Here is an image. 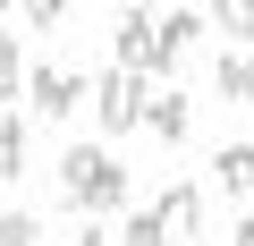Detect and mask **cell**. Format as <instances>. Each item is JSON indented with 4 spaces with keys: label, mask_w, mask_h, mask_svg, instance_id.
<instances>
[{
    "label": "cell",
    "mask_w": 254,
    "mask_h": 246,
    "mask_svg": "<svg viewBox=\"0 0 254 246\" xmlns=\"http://www.w3.org/2000/svg\"><path fill=\"white\" fill-rule=\"evenodd\" d=\"M0 178H26V128L0 119Z\"/></svg>",
    "instance_id": "30bf717a"
},
{
    "label": "cell",
    "mask_w": 254,
    "mask_h": 246,
    "mask_svg": "<svg viewBox=\"0 0 254 246\" xmlns=\"http://www.w3.org/2000/svg\"><path fill=\"white\" fill-rule=\"evenodd\" d=\"M144 102H153V85H144L136 68H102V85H93L102 136H127V128H144Z\"/></svg>",
    "instance_id": "7a4b0ae2"
},
{
    "label": "cell",
    "mask_w": 254,
    "mask_h": 246,
    "mask_svg": "<svg viewBox=\"0 0 254 246\" xmlns=\"http://www.w3.org/2000/svg\"><path fill=\"white\" fill-rule=\"evenodd\" d=\"M26 93H34V119H68L76 102H93V85H85L76 68H60V60H34Z\"/></svg>",
    "instance_id": "3957f363"
},
{
    "label": "cell",
    "mask_w": 254,
    "mask_h": 246,
    "mask_svg": "<svg viewBox=\"0 0 254 246\" xmlns=\"http://www.w3.org/2000/svg\"><path fill=\"white\" fill-rule=\"evenodd\" d=\"M153 212H161V229H170V246H187V238H203V187H195V178H170Z\"/></svg>",
    "instance_id": "277c9868"
},
{
    "label": "cell",
    "mask_w": 254,
    "mask_h": 246,
    "mask_svg": "<svg viewBox=\"0 0 254 246\" xmlns=\"http://www.w3.org/2000/svg\"><path fill=\"white\" fill-rule=\"evenodd\" d=\"M0 102H26V51L0 43Z\"/></svg>",
    "instance_id": "8fae6325"
},
{
    "label": "cell",
    "mask_w": 254,
    "mask_h": 246,
    "mask_svg": "<svg viewBox=\"0 0 254 246\" xmlns=\"http://www.w3.org/2000/svg\"><path fill=\"white\" fill-rule=\"evenodd\" d=\"M0 246H43V221L34 212H0Z\"/></svg>",
    "instance_id": "7c38bea8"
},
{
    "label": "cell",
    "mask_w": 254,
    "mask_h": 246,
    "mask_svg": "<svg viewBox=\"0 0 254 246\" xmlns=\"http://www.w3.org/2000/svg\"><path fill=\"white\" fill-rule=\"evenodd\" d=\"M229 246H254V212H237V238H229Z\"/></svg>",
    "instance_id": "9a60e30c"
},
{
    "label": "cell",
    "mask_w": 254,
    "mask_h": 246,
    "mask_svg": "<svg viewBox=\"0 0 254 246\" xmlns=\"http://www.w3.org/2000/svg\"><path fill=\"white\" fill-rule=\"evenodd\" d=\"M60 195L76 204V212H119L127 204V162L119 153H102V145H68V162H60Z\"/></svg>",
    "instance_id": "6da1fadb"
},
{
    "label": "cell",
    "mask_w": 254,
    "mask_h": 246,
    "mask_svg": "<svg viewBox=\"0 0 254 246\" xmlns=\"http://www.w3.org/2000/svg\"><path fill=\"white\" fill-rule=\"evenodd\" d=\"M144 128H153V136L178 153V145H187V128H195V102H187L178 85H170V93H153V102H144Z\"/></svg>",
    "instance_id": "8992f818"
},
{
    "label": "cell",
    "mask_w": 254,
    "mask_h": 246,
    "mask_svg": "<svg viewBox=\"0 0 254 246\" xmlns=\"http://www.w3.org/2000/svg\"><path fill=\"white\" fill-rule=\"evenodd\" d=\"M0 26H9V0H0ZM0 43H9V34H0Z\"/></svg>",
    "instance_id": "e0dca14e"
},
{
    "label": "cell",
    "mask_w": 254,
    "mask_h": 246,
    "mask_svg": "<svg viewBox=\"0 0 254 246\" xmlns=\"http://www.w3.org/2000/svg\"><path fill=\"white\" fill-rule=\"evenodd\" d=\"M153 26H161L153 9H119V34H110V51H119V68H136V77L153 68Z\"/></svg>",
    "instance_id": "5b68a950"
},
{
    "label": "cell",
    "mask_w": 254,
    "mask_h": 246,
    "mask_svg": "<svg viewBox=\"0 0 254 246\" xmlns=\"http://www.w3.org/2000/svg\"><path fill=\"white\" fill-rule=\"evenodd\" d=\"M212 26H220V34H237V43H246V34H254V0H229V9H212Z\"/></svg>",
    "instance_id": "5bb4252c"
},
{
    "label": "cell",
    "mask_w": 254,
    "mask_h": 246,
    "mask_svg": "<svg viewBox=\"0 0 254 246\" xmlns=\"http://www.w3.org/2000/svg\"><path fill=\"white\" fill-rule=\"evenodd\" d=\"M220 93L229 102H254V51H220Z\"/></svg>",
    "instance_id": "9c48e42d"
},
{
    "label": "cell",
    "mask_w": 254,
    "mask_h": 246,
    "mask_svg": "<svg viewBox=\"0 0 254 246\" xmlns=\"http://www.w3.org/2000/svg\"><path fill=\"white\" fill-rule=\"evenodd\" d=\"M203 26H212L203 9H161V26H153V68H170V60H178V51H187Z\"/></svg>",
    "instance_id": "52a82bcc"
},
{
    "label": "cell",
    "mask_w": 254,
    "mask_h": 246,
    "mask_svg": "<svg viewBox=\"0 0 254 246\" xmlns=\"http://www.w3.org/2000/svg\"><path fill=\"white\" fill-rule=\"evenodd\" d=\"M76 246H110V238H102V221H93V229H85V238H76Z\"/></svg>",
    "instance_id": "2e32d148"
},
{
    "label": "cell",
    "mask_w": 254,
    "mask_h": 246,
    "mask_svg": "<svg viewBox=\"0 0 254 246\" xmlns=\"http://www.w3.org/2000/svg\"><path fill=\"white\" fill-rule=\"evenodd\" d=\"M119 246H170V229H161V212H136L119 229Z\"/></svg>",
    "instance_id": "4fadbf2b"
},
{
    "label": "cell",
    "mask_w": 254,
    "mask_h": 246,
    "mask_svg": "<svg viewBox=\"0 0 254 246\" xmlns=\"http://www.w3.org/2000/svg\"><path fill=\"white\" fill-rule=\"evenodd\" d=\"M212 187H220V195H237V204L254 195V145H246V136L212 153Z\"/></svg>",
    "instance_id": "ba28073f"
}]
</instances>
